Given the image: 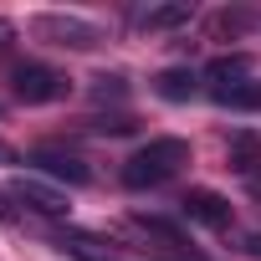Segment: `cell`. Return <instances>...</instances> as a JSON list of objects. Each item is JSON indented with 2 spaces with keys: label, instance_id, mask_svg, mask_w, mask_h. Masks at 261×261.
Here are the masks:
<instances>
[{
  "label": "cell",
  "instance_id": "2e32d148",
  "mask_svg": "<svg viewBox=\"0 0 261 261\" xmlns=\"http://www.w3.org/2000/svg\"><path fill=\"white\" fill-rule=\"evenodd\" d=\"M0 164H16V149H11L6 139H0Z\"/></svg>",
  "mask_w": 261,
  "mask_h": 261
},
{
  "label": "cell",
  "instance_id": "7a4b0ae2",
  "mask_svg": "<svg viewBox=\"0 0 261 261\" xmlns=\"http://www.w3.org/2000/svg\"><path fill=\"white\" fill-rule=\"evenodd\" d=\"M72 92V77L46 67V62H16L11 67V97L26 102V108H46V102H62Z\"/></svg>",
  "mask_w": 261,
  "mask_h": 261
},
{
  "label": "cell",
  "instance_id": "ba28073f",
  "mask_svg": "<svg viewBox=\"0 0 261 261\" xmlns=\"http://www.w3.org/2000/svg\"><path fill=\"white\" fill-rule=\"evenodd\" d=\"M230 169L241 179H256V169H261V139L251 134V128H236L230 134Z\"/></svg>",
  "mask_w": 261,
  "mask_h": 261
},
{
  "label": "cell",
  "instance_id": "277c9868",
  "mask_svg": "<svg viewBox=\"0 0 261 261\" xmlns=\"http://www.w3.org/2000/svg\"><path fill=\"white\" fill-rule=\"evenodd\" d=\"M11 200H21L26 210H36V215H46V220H62V215H72V200H67V190H57V185H46V179H36V174H21V179L11 185Z\"/></svg>",
  "mask_w": 261,
  "mask_h": 261
},
{
  "label": "cell",
  "instance_id": "5b68a950",
  "mask_svg": "<svg viewBox=\"0 0 261 261\" xmlns=\"http://www.w3.org/2000/svg\"><path fill=\"white\" fill-rule=\"evenodd\" d=\"M31 164H36V174H46V179H62V185H72V190L92 185V169H87V159H82V154H72V149H57V144H46V149H36V154H31Z\"/></svg>",
  "mask_w": 261,
  "mask_h": 261
},
{
  "label": "cell",
  "instance_id": "52a82bcc",
  "mask_svg": "<svg viewBox=\"0 0 261 261\" xmlns=\"http://www.w3.org/2000/svg\"><path fill=\"white\" fill-rule=\"evenodd\" d=\"M190 21H195V6H190V0H164V6L139 11V26H144V31H179V26H190Z\"/></svg>",
  "mask_w": 261,
  "mask_h": 261
},
{
  "label": "cell",
  "instance_id": "4fadbf2b",
  "mask_svg": "<svg viewBox=\"0 0 261 261\" xmlns=\"http://www.w3.org/2000/svg\"><path fill=\"white\" fill-rule=\"evenodd\" d=\"M92 97H97V102H108V97L118 102V97H128V82H123V77H108V72H102V77H92Z\"/></svg>",
  "mask_w": 261,
  "mask_h": 261
},
{
  "label": "cell",
  "instance_id": "5bb4252c",
  "mask_svg": "<svg viewBox=\"0 0 261 261\" xmlns=\"http://www.w3.org/2000/svg\"><path fill=\"white\" fill-rule=\"evenodd\" d=\"M246 251H251V256L261 261V230H251V236H246Z\"/></svg>",
  "mask_w": 261,
  "mask_h": 261
},
{
  "label": "cell",
  "instance_id": "8992f818",
  "mask_svg": "<svg viewBox=\"0 0 261 261\" xmlns=\"http://www.w3.org/2000/svg\"><path fill=\"white\" fill-rule=\"evenodd\" d=\"M179 210H185V220H200L210 230H230V200L215 195V190H190L179 200Z\"/></svg>",
  "mask_w": 261,
  "mask_h": 261
},
{
  "label": "cell",
  "instance_id": "6da1fadb",
  "mask_svg": "<svg viewBox=\"0 0 261 261\" xmlns=\"http://www.w3.org/2000/svg\"><path fill=\"white\" fill-rule=\"evenodd\" d=\"M185 164H190V144L164 134V139H149V144H139L134 154H128L123 169H118V179H123L128 190H159V185H169Z\"/></svg>",
  "mask_w": 261,
  "mask_h": 261
},
{
  "label": "cell",
  "instance_id": "3957f363",
  "mask_svg": "<svg viewBox=\"0 0 261 261\" xmlns=\"http://www.w3.org/2000/svg\"><path fill=\"white\" fill-rule=\"evenodd\" d=\"M31 36L46 41V46H67V51H92L102 41V26L82 21V16H67V11H41L31 21Z\"/></svg>",
  "mask_w": 261,
  "mask_h": 261
},
{
  "label": "cell",
  "instance_id": "9c48e42d",
  "mask_svg": "<svg viewBox=\"0 0 261 261\" xmlns=\"http://www.w3.org/2000/svg\"><path fill=\"white\" fill-rule=\"evenodd\" d=\"M210 97L220 108H236V113H256L261 108V82L241 77V82H225V87H210Z\"/></svg>",
  "mask_w": 261,
  "mask_h": 261
},
{
  "label": "cell",
  "instance_id": "7c38bea8",
  "mask_svg": "<svg viewBox=\"0 0 261 261\" xmlns=\"http://www.w3.org/2000/svg\"><path fill=\"white\" fill-rule=\"evenodd\" d=\"M87 134H102V139L134 134V118H128V113H113V118H87Z\"/></svg>",
  "mask_w": 261,
  "mask_h": 261
},
{
  "label": "cell",
  "instance_id": "9a60e30c",
  "mask_svg": "<svg viewBox=\"0 0 261 261\" xmlns=\"http://www.w3.org/2000/svg\"><path fill=\"white\" fill-rule=\"evenodd\" d=\"M11 36H16V26H11V21H0V51L11 46Z\"/></svg>",
  "mask_w": 261,
  "mask_h": 261
},
{
  "label": "cell",
  "instance_id": "30bf717a",
  "mask_svg": "<svg viewBox=\"0 0 261 261\" xmlns=\"http://www.w3.org/2000/svg\"><path fill=\"white\" fill-rule=\"evenodd\" d=\"M195 72L190 67H169V72H159V82H154V92L164 97V102H190L195 97Z\"/></svg>",
  "mask_w": 261,
  "mask_h": 261
},
{
  "label": "cell",
  "instance_id": "8fae6325",
  "mask_svg": "<svg viewBox=\"0 0 261 261\" xmlns=\"http://www.w3.org/2000/svg\"><path fill=\"white\" fill-rule=\"evenodd\" d=\"M241 77H251V57H215L210 62V87H225V82H241Z\"/></svg>",
  "mask_w": 261,
  "mask_h": 261
}]
</instances>
